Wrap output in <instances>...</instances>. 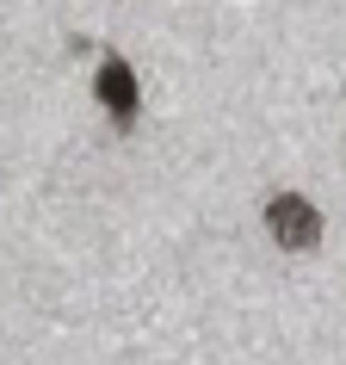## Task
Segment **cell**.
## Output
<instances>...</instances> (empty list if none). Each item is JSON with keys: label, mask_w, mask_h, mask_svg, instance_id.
Listing matches in <instances>:
<instances>
[{"label": "cell", "mask_w": 346, "mask_h": 365, "mask_svg": "<svg viewBox=\"0 0 346 365\" xmlns=\"http://www.w3.org/2000/svg\"><path fill=\"white\" fill-rule=\"evenodd\" d=\"M99 93H105V106H112L117 118H130V112H136V93H130V68H124V62H105V68H99Z\"/></svg>", "instance_id": "2"}, {"label": "cell", "mask_w": 346, "mask_h": 365, "mask_svg": "<svg viewBox=\"0 0 346 365\" xmlns=\"http://www.w3.org/2000/svg\"><path fill=\"white\" fill-rule=\"evenodd\" d=\"M266 235L278 242V248L303 254V248L322 242V211H315L309 198H297V192H278V198L266 205Z\"/></svg>", "instance_id": "1"}]
</instances>
